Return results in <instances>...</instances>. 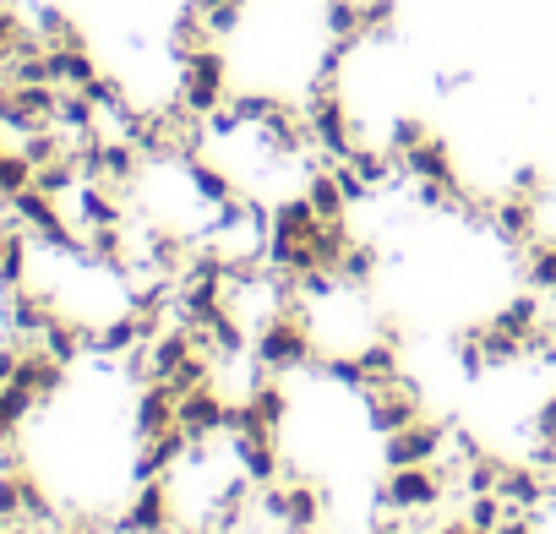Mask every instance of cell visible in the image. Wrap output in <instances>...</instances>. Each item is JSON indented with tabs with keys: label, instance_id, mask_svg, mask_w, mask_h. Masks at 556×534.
I'll return each instance as SVG.
<instances>
[{
	"label": "cell",
	"instance_id": "obj_7",
	"mask_svg": "<svg viewBox=\"0 0 556 534\" xmlns=\"http://www.w3.org/2000/svg\"><path fill=\"white\" fill-rule=\"evenodd\" d=\"M377 262H382V256H377V245H361V240H355V245L344 251V262H339V284L366 290V284H371V274H377Z\"/></svg>",
	"mask_w": 556,
	"mask_h": 534
},
{
	"label": "cell",
	"instance_id": "obj_9",
	"mask_svg": "<svg viewBox=\"0 0 556 534\" xmlns=\"http://www.w3.org/2000/svg\"><path fill=\"white\" fill-rule=\"evenodd\" d=\"M7 137H12V131H7V126H0V153H7V148H12V142H7Z\"/></svg>",
	"mask_w": 556,
	"mask_h": 534
},
{
	"label": "cell",
	"instance_id": "obj_6",
	"mask_svg": "<svg viewBox=\"0 0 556 534\" xmlns=\"http://www.w3.org/2000/svg\"><path fill=\"white\" fill-rule=\"evenodd\" d=\"M93 77H99V61L88 55V44L50 50V82H55V88H88Z\"/></svg>",
	"mask_w": 556,
	"mask_h": 534
},
{
	"label": "cell",
	"instance_id": "obj_8",
	"mask_svg": "<svg viewBox=\"0 0 556 534\" xmlns=\"http://www.w3.org/2000/svg\"><path fill=\"white\" fill-rule=\"evenodd\" d=\"M34 186V158L23 153V148H7L0 153V196H17V191H28Z\"/></svg>",
	"mask_w": 556,
	"mask_h": 534
},
{
	"label": "cell",
	"instance_id": "obj_3",
	"mask_svg": "<svg viewBox=\"0 0 556 534\" xmlns=\"http://www.w3.org/2000/svg\"><path fill=\"white\" fill-rule=\"evenodd\" d=\"M361 398H366V420H371L382 436H388V431H404L409 420H420V393H415L404 377L377 382V387H366Z\"/></svg>",
	"mask_w": 556,
	"mask_h": 534
},
{
	"label": "cell",
	"instance_id": "obj_4",
	"mask_svg": "<svg viewBox=\"0 0 556 534\" xmlns=\"http://www.w3.org/2000/svg\"><path fill=\"white\" fill-rule=\"evenodd\" d=\"M491 229H496L507 245H534V240H540V202H534V196H518V191L496 196V202H491Z\"/></svg>",
	"mask_w": 556,
	"mask_h": 534
},
{
	"label": "cell",
	"instance_id": "obj_2",
	"mask_svg": "<svg viewBox=\"0 0 556 534\" xmlns=\"http://www.w3.org/2000/svg\"><path fill=\"white\" fill-rule=\"evenodd\" d=\"M447 442H453V431L420 415V420H409L404 431H388V436H382V463H388V469H409V463H437V458L447 453Z\"/></svg>",
	"mask_w": 556,
	"mask_h": 534
},
{
	"label": "cell",
	"instance_id": "obj_5",
	"mask_svg": "<svg viewBox=\"0 0 556 534\" xmlns=\"http://www.w3.org/2000/svg\"><path fill=\"white\" fill-rule=\"evenodd\" d=\"M175 387L169 382H142V393H137V404H131V425H137V442L142 436H159V431H169L175 425Z\"/></svg>",
	"mask_w": 556,
	"mask_h": 534
},
{
	"label": "cell",
	"instance_id": "obj_1",
	"mask_svg": "<svg viewBox=\"0 0 556 534\" xmlns=\"http://www.w3.org/2000/svg\"><path fill=\"white\" fill-rule=\"evenodd\" d=\"M251 360L267 371V377H290V371H312L323 360V344H317V328L301 306L267 317L256 333H251Z\"/></svg>",
	"mask_w": 556,
	"mask_h": 534
}]
</instances>
